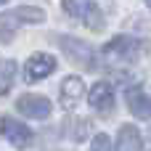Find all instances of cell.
<instances>
[{
	"label": "cell",
	"mask_w": 151,
	"mask_h": 151,
	"mask_svg": "<svg viewBox=\"0 0 151 151\" xmlns=\"http://www.w3.org/2000/svg\"><path fill=\"white\" fill-rule=\"evenodd\" d=\"M42 19L45 13L40 8H16L11 13H0V42H8L24 21H42Z\"/></svg>",
	"instance_id": "obj_1"
},
{
	"label": "cell",
	"mask_w": 151,
	"mask_h": 151,
	"mask_svg": "<svg viewBox=\"0 0 151 151\" xmlns=\"http://www.w3.org/2000/svg\"><path fill=\"white\" fill-rule=\"evenodd\" d=\"M141 42L138 40H133V37H114L111 42H106L104 45V53L109 56V58H122V61H135L138 58V53H141Z\"/></svg>",
	"instance_id": "obj_2"
},
{
	"label": "cell",
	"mask_w": 151,
	"mask_h": 151,
	"mask_svg": "<svg viewBox=\"0 0 151 151\" xmlns=\"http://www.w3.org/2000/svg\"><path fill=\"white\" fill-rule=\"evenodd\" d=\"M16 111L29 119H45L50 114V101L45 96H21L16 101Z\"/></svg>",
	"instance_id": "obj_3"
},
{
	"label": "cell",
	"mask_w": 151,
	"mask_h": 151,
	"mask_svg": "<svg viewBox=\"0 0 151 151\" xmlns=\"http://www.w3.org/2000/svg\"><path fill=\"white\" fill-rule=\"evenodd\" d=\"M0 133L5 135V141H11L16 149H27L29 143H32V130L27 127V125H21V122H16V119H0Z\"/></svg>",
	"instance_id": "obj_4"
},
{
	"label": "cell",
	"mask_w": 151,
	"mask_h": 151,
	"mask_svg": "<svg viewBox=\"0 0 151 151\" xmlns=\"http://www.w3.org/2000/svg\"><path fill=\"white\" fill-rule=\"evenodd\" d=\"M58 45H61V48L72 56V61H74V64L88 66V69H93V66H96L93 50H90V45H85L82 40H74V37H61V40H58Z\"/></svg>",
	"instance_id": "obj_5"
},
{
	"label": "cell",
	"mask_w": 151,
	"mask_h": 151,
	"mask_svg": "<svg viewBox=\"0 0 151 151\" xmlns=\"http://www.w3.org/2000/svg\"><path fill=\"white\" fill-rule=\"evenodd\" d=\"M24 72H27V80H42V77H48L50 72H56V58L53 56H48V53H35L29 61H27V66H24Z\"/></svg>",
	"instance_id": "obj_6"
},
{
	"label": "cell",
	"mask_w": 151,
	"mask_h": 151,
	"mask_svg": "<svg viewBox=\"0 0 151 151\" xmlns=\"http://www.w3.org/2000/svg\"><path fill=\"white\" fill-rule=\"evenodd\" d=\"M88 101H90V106H93L96 111H109V109L114 106V90H111V85H109V82H96V85L90 88Z\"/></svg>",
	"instance_id": "obj_7"
},
{
	"label": "cell",
	"mask_w": 151,
	"mask_h": 151,
	"mask_svg": "<svg viewBox=\"0 0 151 151\" xmlns=\"http://www.w3.org/2000/svg\"><path fill=\"white\" fill-rule=\"evenodd\" d=\"M61 98H64V106L66 109H74L82 98H85V85L80 77H66L64 85H61Z\"/></svg>",
	"instance_id": "obj_8"
},
{
	"label": "cell",
	"mask_w": 151,
	"mask_h": 151,
	"mask_svg": "<svg viewBox=\"0 0 151 151\" xmlns=\"http://www.w3.org/2000/svg\"><path fill=\"white\" fill-rule=\"evenodd\" d=\"M114 149L117 151H141V133H138L133 125H122Z\"/></svg>",
	"instance_id": "obj_9"
},
{
	"label": "cell",
	"mask_w": 151,
	"mask_h": 151,
	"mask_svg": "<svg viewBox=\"0 0 151 151\" xmlns=\"http://www.w3.org/2000/svg\"><path fill=\"white\" fill-rule=\"evenodd\" d=\"M127 106H130V111H133L135 117L149 119V96H146L143 88H133V90L127 93Z\"/></svg>",
	"instance_id": "obj_10"
},
{
	"label": "cell",
	"mask_w": 151,
	"mask_h": 151,
	"mask_svg": "<svg viewBox=\"0 0 151 151\" xmlns=\"http://www.w3.org/2000/svg\"><path fill=\"white\" fill-rule=\"evenodd\" d=\"M13 80H16V61L0 58V96H5L13 88Z\"/></svg>",
	"instance_id": "obj_11"
},
{
	"label": "cell",
	"mask_w": 151,
	"mask_h": 151,
	"mask_svg": "<svg viewBox=\"0 0 151 151\" xmlns=\"http://www.w3.org/2000/svg\"><path fill=\"white\" fill-rule=\"evenodd\" d=\"M82 21H85L90 29H104V16H101V8H98L93 0H85V3H82Z\"/></svg>",
	"instance_id": "obj_12"
},
{
	"label": "cell",
	"mask_w": 151,
	"mask_h": 151,
	"mask_svg": "<svg viewBox=\"0 0 151 151\" xmlns=\"http://www.w3.org/2000/svg\"><path fill=\"white\" fill-rule=\"evenodd\" d=\"M90 151H117V149H114V143H111L109 135L98 133V135L93 138V143H90Z\"/></svg>",
	"instance_id": "obj_13"
},
{
	"label": "cell",
	"mask_w": 151,
	"mask_h": 151,
	"mask_svg": "<svg viewBox=\"0 0 151 151\" xmlns=\"http://www.w3.org/2000/svg\"><path fill=\"white\" fill-rule=\"evenodd\" d=\"M64 11H69L72 16H77V0H64Z\"/></svg>",
	"instance_id": "obj_14"
},
{
	"label": "cell",
	"mask_w": 151,
	"mask_h": 151,
	"mask_svg": "<svg viewBox=\"0 0 151 151\" xmlns=\"http://www.w3.org/2000/svg\"><path fill=\"white\" fill-rule=\"evenodd\" d=\"M3 3H8V0H0V5H3Z\"/></svg>",
	"instance_id": "obj_15"
}]
</instances>
